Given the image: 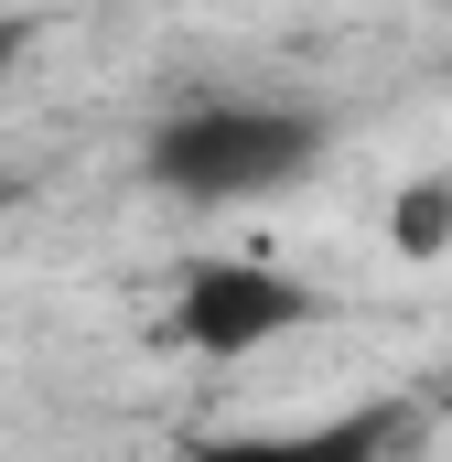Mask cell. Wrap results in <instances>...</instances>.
Wrapping results in <instances>:
<instances>
[{"mask_svg": "<svg viewBox=\"0 0 452 462\" xmlns=\"http://www.w3.org/2000/svg\"><path fill=\"white\" fill-rule=\"evenodd\" d=\"M334 151V129L313 108H269V97H194L140 140V183L173 205H259L291 194L313 162Z\"/></svg>", "mask_w": 452, "mask_h": 462, "instance_id": "6da1fadb", "label": "cell"}, {"mask_svg": "<svg viewBox=\"0 0 452 462\" xmlns=\"http://www.w3.org/2000/svg\"><path fill=\"white\" fill-rule=\"evenodd\" d=\"M334 301L313 291V280H291V269H269V258H194L184 280H173V345L184 355H237L280 345V334H302V323H324Z\"/></svg>", "mask_w": 452, "mask_h": 462, "instance_id": "7a4b0ae2", "label": "cell"}, {"mask_svg": "<svg viewBox=\"0 0 452 462\" xmlns=\"http://www.w3.org/2000/svg\"><path fill=\"white\" fill-rule=\"evenodd\" d=\"M399 430H410L399 409H344L313 430H205V441H184V462H388Z\"/></svg>", "mask_w": 452, "mask_h": 462, "instance_id": "3957f363", "label": "cell"}, {"mask_svg": "<svg viewBox=\"0 0 452 462\" xmlns=\"http://www.w3.org/2000/svg\"><path fill=\"white\" fill-rule=\"evenodd\" d=\"M388 247H399V258H442V247H452V183H442V172L399 183V205H388Z\"/></svg>", "mask_w": 452, "mask_h": 462, "instance_id": "277c9868", "label": "cell"}, {"mask_svg": "<svg viewBox=\"0 0 452 462\" xmlns=\"http://www.w3.org/2000/svg\"><path fill=\"white\" fill-rule=\"evenodd\" d=\"M22 43H33V22H0V65H11V54H22Z\"/></svg>", "mask_w": 452, "mask_h": 462, "instance_id": "5b68a950", "label": "cell"}]
</instances>
